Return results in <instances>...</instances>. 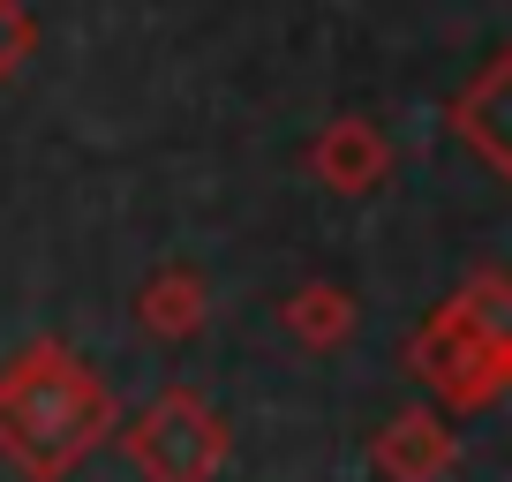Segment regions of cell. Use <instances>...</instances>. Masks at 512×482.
I'll use <instances>...</instances> for the list:
<instances>
[{"mask_svg":"<svg viewBox=\"0 0 512 482\" xmlns=\"http://www.w3.org/2000/svg\"><path fill=\"white\" fill-rule=\"evenodd\" d=\"M106 430V392L61 354H23V370L0 385V445L31 475H61Z\"/></svg>","mask_w":512,"mask_h":482,"instance_id":"1","label":"cell"},{"mask_svg":"<svg viewBox=\"0 0 512 482\" xmlns=\"http://www.w3.org/2000/svg\"><path fill=\"white\" fill-rule=\"evenodd\" d=\"M128 452H136V467L151 482H211V467L226 460V422L211 407H196L189 392H174V400H159L136 422Z\"/></svg>","mask_w":512,"mask_h":482,"instance_id":"2","label":"cell"}]
</instances>
